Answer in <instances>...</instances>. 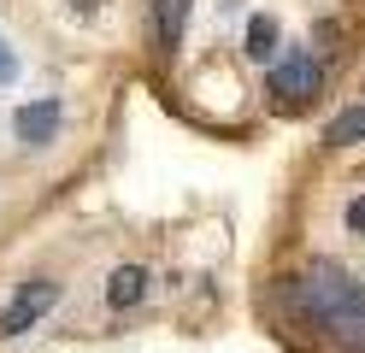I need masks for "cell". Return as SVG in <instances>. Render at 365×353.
<instances>
[{
    "label": "cell",
    "mask_w": 365,
    "mask_h": 353,
    "mask_svg": "<svg viewBox=\"0 0 365 353\" xmlns=\"http://www.w3.org/2000/svg\"><path fill=\"white\" fill-rule=\"evenodd\" d=\"M289 300L301 306L324 336H336L341 347L365 353V289L354 277H341L336 265H312V271H301L289 282Z\"/></svg>",
    "instance_id": "1"
},
{
    "label": "cell",
    "mask_w": 365,
    "mask_h": 353,
    "mask_svg": "<svg viewBox=\"0 0 365 353\" xmlns=\"http://www.w3.org/2000/svg\"><path fill=\"white\" fill-rule=\"evenodd\" d=\"M53 300H59L53 282H24V289L6 300V312H0V336H24V329H30L41 312H48Z\"/></svg>",
    "instance_id": "2"
},
{
    "label": "cell",
    "mask_w": 365,
    "mask_h": 353,
    "mask_svg": "<svg viewBox=\"0 0 365 353\" xmlns=\"http://www.w3.org/2000/svg\"><path fill=\"white\" fill-rule=\"evenodd\" d=\"M12 130H18V141H24V148H48V141L59 135V101H36V106H18Z\"/></svg>",
    "instance_id": "3"
},
{
    "label": "cell",
    "mask_w": 365,
    "mask_h": 353,
    "mask_svg": "<svg viewBox=\"0 0 365 353\" xmlns=\"http://www.w3.org/2000/svg\"><path fill=\"white\" fill-rule=\"evenodd\" d=\"M271 88H277V94H289V101H301V94H312V88H318V65H312V53L277 59V65H271Z\"/></svg>",
    "instance_id": "4"
},
{
    "label": "cell",
    "mask_w": 365,
    "mask_h": 353,
    "mask_svg": "<svg viewBox=\"0 0 365 353\" xmlns=\"http://www.w3.org/2000/svg\"><path fill=\"white\" fill-rule=\"evenodd\" d=\"M247 59L277 65V18H265V12L247 18Z\"/></svg>",
    "instance_id": "5"
},
{
    "label": "cell",
    "mask_w": 365,
    "mask_h": 353,
    "mask_svg": "<svg viewBox=\"0 0 365 353\" xmlns=\"http://www.w3.org/2000/svg\"><path fill=\"white\" fill-rule=\"evenodd\" d=\"M142 295H148V277L135 271V265H118V271H112V282H106V300H112V306H135Z\"/></svg>",
    "instance_id": "6"
},
{
    "label": "cell",
    "mask_w": 365,
    "mask_h": 353,
    "mask_svg": "<svg viewBox=\"0 0 365 353\" xmlns=\"http://www.w3.org/2000/svg\"><path fill=\"white\" fill-rule=\"evenodd\" d=\"M153 18H159V41L177 47L182 41V18H189V0H153Z\"/></svg>",
    "instance_id": "7"
},
{
    "label": "cell",
    "mask_w": 365,
    "mask_h": 353,
    "mask_svg": "<svg viewBox=\"0 0 365 353\" xmlns=\"http://www.w3.org/2000/svg\"><path fill=\"white\" fill-rule=\"evenodd\" d=\"M354 141H365V106L341 112L336 124H330V148H354Z\"/></svg>",
    "instance_id": "8"
},
{
    "label": "cell",
    "mask_w": 365,
    "mask_h": 353,
    "mask_svg": "<svg viewBox=\"0 0 365 353\" xmlns=\"http://www.w3.org/2000/svg\"><path fill=\"white\" fill-rule=\"evenodd\" d=\"M12 71H18V59H12V47H6V41H0V88H6V83H12Z\"/></svg>",
    "instance_id": "9"
},
{
    "label": "cell",
    "mask_w": 365,
    "mask_h": 353,
    "mask_svg": "<svg viewBox=\"0 0 365 353\" xmlns=\"http://www.w3.org/2000/svg\"><path fill=\"white\" fill-rule=\"evenodd\" d=\"M348 230L365 235V200H348Z\"/></svg>",
    "instance_id": "10"
}]
</instances>
